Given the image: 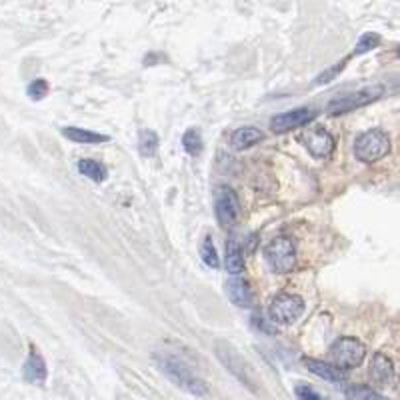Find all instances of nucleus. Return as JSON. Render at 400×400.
Instances as JSON below:
<instances>
[{
  "instance_id": "nucleus-10",
  "label": "nucleus",
  "mask_w": 400,
  "mask_h": 400,
  "mask_svg": "<svg viewBox=\"0 0 400 400\" xmlns=\"http://www.w3.org/2000/svg\"><path fill=\"white\" fill-rule=\"evenodd\" d=\"M306 151L312 154L314 158H327L334 151V139L329 130L317 129L310 130L305 136Z\"/></svg>"
},
{
  "instance_id": "nucleus-19",
  "label": "nucleus",
  "mask_w": 400,
  "mask_h": 400,
  "mask_svg": "<svg viewBox=\"0 0 400 400\" xmlns=\"http://www.w3.org/2000/svg\"><path fill=\"white\" fill-rule=\"evenodd\" d=\"M158 134L154 132V130H148L144 129L139 132V151H141L142 156H146V158H151L156 154L158 151Z\"/></svg>"
},
{
  "instance_id": "nucleus-23",
  "label": "nucleus",
  "mask_w": 400,
  "mask_h": 400,
  "mask_svg": "<svg viewBox=\"0 0 400 400\" xmlns=\"http://www.w3.org/2000/svg\"><path fill=\"white\" fill-rule=\"evenodd\" d=\"M380 45V35L377 33H366L358 38V42H356V47H354L353 54L351 57H360V54H366V52H370V50H375V48Z\"/></svg>"
},
{
  "instance_id": "nucleus-15",
  "label": "nucleus",
  "mask_w": 400,
  "mask_h": 400,
  "mask_svg": "<svg viewBox=\"0 0 400 400\" xmlns=\"http://www.w3.org/2000/svg\"><path fill=\"white\" fill-rule=\"evenodd\" d=\"M262 139H264V132L257 129V127H242V129L233 132V136H230V146H233L235 151H248V148H252L254 144H259Z\"/></svg>"
},
{
  "instance_id": "nucleus-7",
  "label": "nucleus",
  "mask_w": 400,
  "mask_h": 400,
  "mask_svg": "<svg viewBox=\"0 0 400 400\" xmlns=\"http://www.w3.org/2000/svg\"><path fill=\"white\" fill-rule=\"evenodd\" d=\"M382 93H384L382 86H366V88H360V90H354V93H348V95L332 100L329 105V112L330 114H344V112H351V110H356V108H363V106L378 100L382 96Z\"/></svg>"
},
{
  "instance_id": "nucleus-13",
  "label": "nucleus",
  "mask_w": 400,
  "mask_h": 400,
  "mask_svg": "<svg viewBox=\"0 0 400 400\" xmlns=\"http://www.w3.org/2000/svg\"><path fill=\"white\" fill-rule=\"evenodd\" d=\"M226 295L230 298V302L236 306H242V308H250L254 305V293L250 288V284L245 278H238V276H233L228 283H226Z\"/></svg>"
},
{
  "instance_id": "nucleus-3",
  "label": "nucleus",
  "mask_w": 400,
  "mask_h": 400,
  "mask_svg": "<svg viewBox=\"0 0 400 400\" xmlns=\"http://www.w3.org/2000/svg\"><path fill=\"white\" fill-rule=\"evenodd\" d=\"M390 153V139L384 130H366L354 142V154L360 163H377Z\"/></svg>"
},
{
  "instance_id": "nucleus-1",
  "label": "nucleus",
  "mask_w": 400,
  "mask_h": 400,
  "mask_svg": "<svg viewBox=\"0 0 400 400\" xmlns=\"http://www.w3.org/2000/svg\"><path fill=\"white\" fill-rule=\"evenodd\" d=\"M154 360L158 368L166 375V378L177 384L178 389H182L189 394H194V396H206L208 394V387L202 378L190 368L184 360H180L175 354H166V353H158L154 354Z\"/></svg>"
},
{
  "instance_id": "nucleus-16",
  "label": "nucleus",
  "mask_w": 400,
  "mask_h": 400,
  "mask_svg": "<svg viewBox=\"0 0 400 400\" xmlns=\"http://www.w3.org/2000/svg\"><path fill=\"white\" fill-rule=\"evenodd\" d=\"M224 269L230 272L233 276L240 274L245 271V254H242V247L238 245L235 236L228 238L226 242V254H224Z\"/></svg>"
},
{
  "instance_id": "nucleus-21",
  "label": "nucleus",
  "mask_w": 400,
  "mask_h": 400,
  "mask_svg": "<svg viewBox=\"0 0 400 400\" xmlns=\"http://www.w3.org/2000/svg\"><path fill=\"white\" fill-rule=\"evenodd\" d=\"M344 392H346V399L348 400H389L375 389L366 387V384H351V387H346Z\"/></svg>"
},
{
  "instance_id": "nucleus-22",
  "label": "nucleus",
  "mask_w": 400,
  "mask_h": 400,
  "mask_svg": "<svg viewBox=\"0 0 400 400\" xmlns=\"http://www.w3.org/2000/svg\"><path fill=\"white\" fill-rule=\"evenodd\" d=\"M182 146H184V151L187 154L190 156H200L202 154V136H200V130L196 129H189L184 132V136H182Z\"/></svg>"
},
{
  "instance_id": "nucleus-5",
  "label": "nucleus",
  "mask_w": 400,
  "mask_h": 400,
  "mask_svg": "<svg viewBox=\"0 0 400 400\" xmlns=\"http://www.w3.org/2000/svg\"><path fill=\"white\" fill-rule=\"evenodd\" d=\"M264 257L276 274H288L296 269V248L288 236H278L264 248Z\"/></svg>"
},
{
  "instance_id": "nucleus-18",
  "label": "nucleus",
  "mask_w": 400,
  "mask_h": 400,
  "mask_svg": "<svg viewBox=\"0 0 400 400\" xmlns=\"http://www.w3.org/2000/svg\"><path fill=\"white\" fill-rule=\"evenodd\" d=\"M78 172L86 177L88 180H93V182H105L106 177H108V170H106L105 165H100V163H96V160H90V158H83V160H78Z\"/></svg>"
},
{
  "instance_id": "nucleus-17",
  "label": "nucleus",
  "mask_w": 400,
  "mask_h": 400,
  "mask_svg": "<svg viewBox=\"0 0 400 400\" xmlns=\"http://www.w3.org/2000/svg\"><path fill=\"white\" fill-rule=\"evenodd\" d=\"M60 132H62V136H66L69 141L76 142V144H102V142L108 141L106 134L81 129V127H66V129H62Z\"/></svg>"
},
{
  "instance_id": "nucleus-12",
  "label": "nucleus",
  "mask_w": 400,
  "mask_h": 400,
  "mask_svg": "<svg viewBox=\"0 0 400 400\" xmlns=\"http://www.w3.org/2000/svg\"><path fill=\"white\" fill-rule=\"evenodd\" d=\"M302 363L314 375V377L322 378V380H327V382H332V384H341V382H346V372L341 370V368H336V366L329 365V363H322V360H318V358H310V356H305L302 358Z\"/></svg>"
},
{
  "instance_id": "nucleus-9",
  "label": "nucleus",
  "mask_w": 400,
  "mask_h": 400,
  "mask_svg": "<svg viewBox=\"0 0 400 400\" xmlns=\"http://www.w3.org/2000/svg\"><path fill=\"white\" fill-rule=\"evenodd\" d=\"M314 118H317V112H314L312 108L300 106V108L286 110V112H281V114L272 117L271 129L274 134H286V132H290V130H296L300 129V127L310 124Z\"/></svg>"
},
{
  "instance_id": "nucleus-24",
  "label": "nucleus",
  "mask_w": 400,
  "mask_h": 400,
  "mask_svg": "<svg viewBox=\"0 0 400 400\" xmlns=\"http://www.w3.org/2000/svg\"><path fill=\"white\" fill-rule=\"evenodd\" d=\"M346 64H348V62H346V59H344V60H341L339 64H334V66H330V69H327L324 72H320V74L317 76V81H314V84L320 86V84L332 83V81H334V78H339V74L346 69Z\"/></svg>"
},
{
  "instance_id": "nucleus-14",
  "label": "nucleus",
  "mask_w": 400,
  "mask_h": 400,
  "mask_svg": "<svg viewBox=\"0 0 400 400\" xmlns=\"http://www.w3.org/2000/svg\"><path fill=\"white\" fill-rule=\"evenodd\" d=\"M370 378L380 384V387H387L394 380V365L387 354L377 353L372 356V363H370Z\"/></svg>"
},
{
  "instance_id": "nucleus-11",
  "label": "nucleus",
  "mask_w": 400,
  "mask_h": 400,
  "mask_svg": "<svg viewBox=\"0 0 400 400\" xmlns=\"http://www.w3.org/2000/svg\"><path fill=\"white\" fill-rule=\"evenodd\" d=\"M23 377L24 380L30 382V384H45V382H47V377H48L47 363H45V358L38 354V351H36L35 346H30L28 356H26V360H24Z\"/></svg>"
},
{
  "instance_id": "nucleus-6",
  "label": "nucleus",
  "mask_w": 400,
  "mask_h": 400,
  "mask_svg": "<svg viewBox=\"0 0 400 400\" xmlns=\"http://www.w3.org/2000/svg\"><path fill=\"white\" fill-rule=\"evenodd\" d=\"M305 312V300L302 296L290 295V293H283V295L274 296L271 306H269V318L274 324L281 327H288L296 322Z\"/></svg>"
},
{
  "instance_id": "nucleus-8",
  "label": "nucleus",
  "mask_w": 400,
  "mask_h": 400,
  "mask_svg": "<svg viewBox=\"0 0 400 400\" xmlns=\"http://www.w3.org/2000/svg\"><path fill=\"white\" fill-rule=\"evenodd\" d=\"M214 214L220 226H233L240 216V202L230 187H218L214 192Z\"/></svg>"
},
{
  "instance_id": "nucleus-26",
  "label": "nucleus",
  "mask_w": 400,
  "mask_h": 400,
  "mask_svg": "<svg viewBox=\"0 0 400 400\" xmlns=\"http://www.w3.org/2000/svg\"><path fill=\"white\" fill-rule=\"evenodd\" d=\"M295 392L298 400H322L317 390L312 389V387H306V384H298L295 389Z\"/></svg>"
},
{
  "instance_id": "nucleus-25",
  "label": "nucleus",
  "mask_w": 400,
  "mask_h": 400,
  "mask_svg": "<svg viewBox=\"0 0 400 400\" xmlns=\"http://www.w3.org/2000/svg\"><path fill=\"white\" fill-rule=\"evenodd\" d=\"M26 95L30 96L33 100H42L48 95V83L45 78H35L33 83L28 84Z\"/></svg>"
},
{
  "instance_id": "nucleus-2",
  "label": "nucleus",
  "mask_w": 400,
  "mask_h": 400,
  "mask_svg": "<svg viewBox=\"0 0 400 400\" xmlns=\"http://www.w3.org/2000/svg\"><path fill=\"white\" fill-rule=\"evenodd\" d=\"M214 354H216V358L223 363L224 368H226L238 382H242L250 392H257V390H259L257 377H254L252 368H250L247 360L238 354V351H236L230 342H214Z\"/></svg>"
},
{
  "instance_id": "nucleus-4",
  "label": "nucleus",
  "mask_w": 400,
  "mask_h": 400,
  "mask_svg": "<svg viewBox=\"0 0 400 400\" xmlns=\"http://www.w3.org/2000/svg\"><path fill=\"white\" fill-rule=\"evenodd\" d=\"M366 358L365 342L354 339V336H342L330 346V360L332 366L341 370H351L363 365Z\"/></svg>"
},
{
  "instance_id": "nucleus-20",
  "label": "nucleus",
  "mask_w": 400,
  "mask_h": 400,
  "mask_svg": "<svg viewBox=\"0 0 400 400\" xmlns=\"http://www.w3.org/2000/svg\"><path fill=\"white\" fill-rule=\"evenodd\" d=\"M200 257H202V262L208 266V269H220V259H218V252H216V245L212 240V236H204L202 240V247H200Z\"/></svg>"
}]
</instances>
